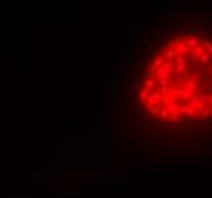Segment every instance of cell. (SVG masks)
Here are the masks:
<instances>
[{
	"label": "cell",
	"instance_id": "obj_1",
	"mask_svg": "<svg viewBox=\"0 0 212 198\" xmlns=\"http://www.w3.org/2000/svg\"><path fill=\"white\" fill-rule=\"evenodd\" d=\"M137 85H139V76L136 75V76L133 78V81L127 82V85H125V94H127V97H128V99H131V97L134 96Z\"/></svg>",
	"mask_w": 212,
	"mask_h": 198
},
{
	"label": "cell",
	"instance_id": "obj_2",
	"mask_svg": "<svg viewBox=\"0 0 212 198\" xmlns=\"http://www.w3.org/2000/svg\"><path fill=\"white\" fill-rule=\"evenodd\" d=\"M182 41L183 43H186L188 44V47H191V49H195L197 46H200V43H201V40L198 38V37H195V35H183L182 37Z\"/></svg>",
	"mask_w": 212,
	"mask_h": 198
},
{
	"label": "cell",
	"instance_id": "obj_3",
	"mask_svg": "<svg viewBox=\"0 0 212 198\" xmlns=\"http://www.w3.org/2000/svg\"><path fill=\"white\" fill-rule=\"evenodd\" d=\"M165 104V110H167L170 114H177V113H180V104L177 102V101H165L163 102Z\"/></svg>",
	"mask_w": 212,
	"mask_h": 198
},
{
	"label": "cell",
	"instance_id": "obj_4",
	"mask_svg": "<svg viewBox=\"0 0 212 198\" xmlns=\"http://www.w3.org/2000/svg\"><path fill=\"white\" fill-rule=\"evenodd\" d=\"M180 113L186 117L188 116V119H191V117H195L197 116V110H194L192 107H189V105H185V104H180Z\"/></svg>",
	"mask_w": 212,
	"mask_h": 198
},
{
	"label": "cell",
	"instance_id": "obj_5",
	"mask_svg": "<svg viewBox=\"0 0 212 198\" xmlns=\"http://www.w3.org/2000/svg\"><path fill=\"white\" fill-rule=\"evenodd\" d=\"M174 51H176V54H177V55H188V54H191V52L194 51V49L188 47V44L182 41L180 44H177V46H176Z\"/></svg>",
	"mask_w": 212,
	"mask_h": 198
},
{
	"label": "cell",
	"instance_id": "obj_6",
	"mask_svg": "<svg viewBox=\"0 0 212 198\" xmlns=\"http://www.w3.org/2000/svg\"><path fill=\"white\" fill-rule=\"evenodd\" d=\"M162 94L160 93H150V97H148V104L153 105V107H160L162 104Z\"/></svg>",
	"mask_w": 212,
	"mask_h": 198
},
{
	"label": "cell",
	"instance_id": "obj_7",
	"mask_svg": "<svg viewBox=\"0 0 212 198\" xmlns=\"http://www.w3.org/2000/svg\"><path fill=\"white\" fill-rule=\"evenodd\" d=\"M131 120H133V122H140V123H145V122L148 120V117L142 114V110H140V108H136V111H134V116L131 117Z\"/></svg>",
	"mask_w": 212,
	"mask_h": 198
},
{
	"label": "cell",
	"instance_id": "obj_8",
	"mask_svg": "<svg viewBox=\"0 0 212 198\" xmlns=\"http://www.w3.org/2000/svg\"><path fill=\"white\" fill-rule=\"evenodd\" d=\"M170 78H171L174 82H177V85H179V87H182V85H183V78H185L183 73H179V72H171V73H170Z\"/></svg>",
	"mask_w": 212,
	"mask_h": 198
},
{
	"label": "cell",
	"instance_id": "obj_9",
	"mask_svg": "<svg viewBox=\"0 0 212 198\" xmlns=\"http://www.w3.org/2000/svg\"><path fill=\"white\" fill-rule=\"evenodd\" d=\"M150 93H151V91H148L145 87L140 88V91H139V102H140V104H148Z\"/></svg>",
	"mask_w": 212,
	"mask_h": 198
},
{
	"label": "cell",
	"instance_id": "obj_10",
	"mask_svg": "<svg viewBox=\"0 0 212 198\" xmlns=\"http://www.w3.org/2000/svg\"><path fill=\"white\" fill-rule=\"evenodd\" d=\"M204 52H206V49H204L201 44H200V46H197V47L194 49V51H192V60H194V61L200 60V58H201V55H203Z\"/></svg>",
	"mask_w": 212,
	"mask_h": 198
},
{
	"label": "cell",
	"instance_id": "obj_11",
	"mask_svg": "<svg viewBox=\"0 0 212 198\" xmlns=\"http://www.w3.org/2000/svg\"><path fill=\"white\" fill-rule=\"evenodd\" d=\"M192 96H194V93H192V91H189V90H186V88H185V91H183V97H182V102H180V104L188 105V104L191 102Z\"/></svg>",
	"mask_w": 212,
	"mask_h": 198
},
{
	"label": "cell",
	"instance_id": "obj_12",
	"mask_svg": "<svg viewBox=\"0 0 212 198\" xmlns=\"http://www.w3.org/2000/svg\"><path fill=\"white\" fill-rule=\"evenodd\" d=\"M154 75H156V79H170V73L162 70V69H157V72Z\"/></svg>",
	"mask_w": 212,
	"mask_h": 198
},
{
	"label": "cell",
	"instance_id": "obj_13",
	"mask_svg": "<svg viewBox=\"0 0 212 198\" xmlns=\"http://www.w3.org/2000/svg\"><path fill=\"white\" fill-rule=\"evenodd\" d=\"M200 82H201V87H203L204 90H212V78L203 76V79H201Z\"/></svg>",
	"mask_w": 212,
	"mask_h": 198
},
{
	"label": "cell",
	"instance_id": "obj_14",
	"mask_svg": "<svg viewBox=\"0 0 212 198\" xmlns=\"http://www.w3.org/2000/svg\"><path fill=\"white\" fill-rule=\"evenodd\" d=\"M200 102H201V110L209 108V93H203V96L200 97Z\"/></svg>",
	"mask_w": 212,
	"mask_h": 198
},
{
	"label": "cell",
	"instance_id": "obj_15",
	"mask_svg": "<svg viewBox=\"0 0 212 198\" xmlns=\"http://www.w3.org/2000/svg\"><path fill=\"white\" fill-rule=\"evenodd\" d=\"M180 64H185V66H188V57L177 55V57H176V60H174V66H180Z\"/></svg>",
	"mask_w": 212,
	"mask_h": 198
},
{
	"label": "cell",
	"instance_id": "obj_16",
	"mask_svg": "<svg viewBox=\"0 0 212 198\" xmlns=\"http://www.w3.org/2000/svg\"><path fill=\"white\" fill-rule=\"evenodd\" d=\"M130 72V63L128 61H124L119 67H117V73H128Z\"/></svg>",
	"mask_w": 212,
	"mask_h": 198
},
{
	"label": "cell",
	"instance_id": "obj_17",
	"mask_svg": "<svg viewBox=\"0 0 212 198\" xmlns=\"http://www.w3.org/2000/svg\"><path fill=\"white\" fill-rule=\"evenodd\" d=\"M171 34H177L176 28H173V26H165V28H163V32H162V37H163V38L168 37V35H171Z\"/></svg>",
	"mask_w": 212,
	"mask_h": 198
},
{
	"label": "cell",
	"instance_id": "obj_18",
	"mask_svg": "<svg viewBox=\"0 0 212 198\" xmlns=\"http://www.w3.org/2000/svg\"><path fill=\"white\" fill-rule=\"evenodd\" d=\"M160 69L165 70V72H168V73H171V72H174V63H171V61H165L163 66H162Z\"/></svg>",
	"mask_w": 212,
	"mask_h": 198
},
{
	"label": "cell",
	"instance_id": "obj_19",
	"mask_svg": "<svg viewBox=\"0 0 212 198\" xmlns=\"http://www.w3.org/2000/svg\"><path fill=\"white\" fill-rule=\"evenodd\" d=\"M176 57H177V54H176L174 49H170V51H167V54H165V60H167V61H171V60L174 61Z\"/></svg>",
	"mask_w": 212,
	"mask_h": 198
},
{
	"label": "cell",
	"instance_id": "obj_20",
	"mask_svg": "<svg viewBox=\"0 0 212 198\" xmlns=\"http://www.w3.org/2000/svg\"><path fill=\"white\" fill-rule=\"evenodd\" d=\"M185 85H186V90H189V91H192V93H195V91H197V84H195V82H192L191 79H188V81L185 82Z\"/></svg>",
	"mask_w": 212,
	"mask_h": 198
},
{
	"label": "cell",
	"instance_id": "obj_21",
	"mask_svg": "<svg viewBox=\"0 0 212 198\" xmlns=\"http://www.w3.org/2000/svg\"><path fill=\"white\" fill-rule=\"evenodd\" d=\"M189 79H191L192 82H195V84H197V82H200V81L203 79V72L200 70V72L194 73V75H191V78H189Z\"/></svg>",
	"mask_w": 212,
	"mask_h": 198
},
{
	"label": "cell",
	"instance_id": "obj_22",
	"mask_svg": "<svg viewBox=\"0 0 212 198\" xmlns=\"http://www.w3.org/2000/svg\"><path fill=\"white\" fill-rule=\"evenodd\" d=\"M148 91H153V88L156 87V79H145V85H144Z\"/></svg>",
	"mask_w": 212,
	"mask_h": 198
},
{
	"label": "cell",
	"instance_id": "obj_23",
	"mask_svg": "<svg viewBox=\"0 0 212 198\" xmlns=\"http://www.w3.org/2000/svg\"><path fill=\"white\" fill-rule=\"evenodd\" d=\"M198 31H200V34H201V37H203V38L212 37V29H206V28L200 26V28H198Z\"/></svg>",
	"mask_w": 212,
	"mask_h": 198
},
{
	"label": "cell",
	"instance_id": "obj_24",
	"mask_svg": "<svg viewBox=\"0 0 212 198\" xmlns=\"http://www.w3.org/2000/svg\"><path fill=\"white\" fill-rule=\"evenodd\" d=\"M150 54H151V57H157V49L154 44H151L150 47L145 49V55H150Z\"/></svg>",
	"mask_w": 212,
	"mask_h": 198
},
{
	"label": "cell",
	"instance_id": "obj_25",
	"mask_svg": "<svg viewBox=\"0 0 212 198\" xmlns=\"http://www.w3.org/2000/svg\"><path fill=\"white\" fill-rule=\"evenodd\" d=\"M157 116H159V119H160V120L167 122V120H168V117H170V113H168L167 110H165V108H162V110L159 111V114H157Z\"/></svg>",
	"mask_w": 212,
	"mask_h": 198
},
{
	"label": "cell",
	"instance_id": "obj_26",
	"mask_svg": "<svg viewBox=\"0 0 212 198\" xmlns=\"http://www.w3.org/2000/svg\"><path fill=\"white\" fill-rule=\"evenodd\" d=\"M179 114V113H177ZM177 114H170L168 120L165 122V125H176V122H177Z\"/></svg>",
	"mask_w": 212,
	"mask_h": 198
},
{
	"label": "cell",
	"instance_id": "obj_27",
	"mask_svg": "<svg viewBox=\"0 0 212 198\" xmlns=\"http://www.w3.org/2000/svg\"><path fill=\"white\" fill-rule=\"evenodd\" d=\"M134 70H136V75H137V76L142 75V63H140V61H136V63H134Z\"/></svg>",
	"mask_w": 212,
	"mask_h": 198
},
{
	"label": "cell",
	"instance_id": "obj_28",
	"mask_svg": "<svg viewBox=\"0 0 212 198\" xmlns=\"http://www.w3.org/2000/svg\"><path fill=\"white\" fill-rule=\"evenodd\" d=\"M210 58H212V57H210V54H209V52L206 51V52H204V54L201 55V58H200V61H201V64H207Z\"/></svg>",
	"mask_w": 212,
	"mask_h": 198
},
{
	"label": "cell",
	"instance_id": "obj_29",
	"mask_svg": "<svg viewBox=\"0 0 212 198\" xmlns=\"http://www.w3.org/2000/svg\"><path fill=\"white\" fill-rule=\"evenodd\" d=\"M156 84H159L160 88L162 87H170V79H156Z\"/></svg>",
	"mask_w": 212,
	"mask_h": 198
},
{
	"label": "cell",
	"instance_id": "obj_30",
	"mask_svg": "<svg viewBox=\"0 0 212 198\" xmlns=\"http://www.w3.org/2000/svg\"><path fill=\"white\" fill-rule=\"evenodd\" d=\"M200 114L203 116V119H210V108H203Z\"/></svg>",
	"mask_w": 212,
	"mask_h": 198
},
{
	"label": "cell",
	"instance_id": "obj_31",
	"mask_svg": "<svg viewBox=\"0 0 212 198\" xmlns=\"http://www.w3.org/2000/svg\"><path fill=\"white\" fill-rule=\"evenodd\" d=\"M197 72H200V64L198 63H194L192 67H191V70H189V73H192V75H194V73H197Z\"/></svg>",
	"mask_w": 212,
	"mask_h": 198
},
{
	"label": "cell",
	"instance_id": "obj_32",
	"mask_svg": "<svg viewBox=\"0 0 212 198\" xmlns=\"http://www.w3.org/2000/svg\"><path fill=\"white\" fill-rule=\"evenodd\" d=\"M160 110H162V107H153V108L148 111V114H150V116H156V114H159Z\"/></svg>",
	"mask_w": 212,
	"mask_h": 198
},
{
	"label": "cell",
	"instance_id": "obj_33",
	"mask_svg": "<svg viewBox=\"0 0 212 198\" xmlns=\"http://www.w3.org/2000/svg\"><path fill=\"white\" fill-rule=\"evenodd\" d=\"M183 122H185V116H183L182 113H179V114H177V122H176V125H177V127H180Z\"/></svg>",
	"mask_w": 212,
	"mask_h": 198
},
{
	"label": "cell",
	"instance_id": "obj_34",
	"mask_svg": "<svg viewBox=\"0 0 212 198\" xmlns=\"http://www.w3.org/2000/svg\"><path fill=\"white\" fill-rule=\"evenodd\" d=\"M185 29H186V23H179V26L176 28L177 32H182V31H185Z\"/></svg>",
	"mask_w": 212,
	"mask_h": 198
},
{
	"label": "cell",
	"instance_id": "obj_35",
	"mask_svg": "<svg viewBox=\"0 0 212 198\" xmlns=\"http://www.w3.org/2000/svg\"><path fill=\"white\" fill-rule=\"evenodd\" d=\"M139 28H140L139 24H131V26H130V29H131V34H134V32H136L134 29H139Z\"/></svg>",
	"mask_w": 212,
	"mask_h": 198
},
{
	"label": "cell",
	"instance_id": "obj_36",
	"mask_svg": "<svg viewBox=\"0 0 212 198\" xmlns=\"http://www.w3.org/2000/svg\"><path fill=\"white\" fill-rule=\"evenodd\" d=\"M204 69H206V70H212V58L209 60V63L206 64V67H204Z\"/></svg>",
	"mask_w": 212,
	"mask_h": 198
},
{
	"label": "cell",
	"instance_id": "obj_37",
	"mask_svg": "<svg viewBox=\"0 0 212 198\" xmlns=\"http://www.w3.org/2000/svg\"><path fill=\"white\" fill-rule=\"evenodd\" d=\"M195 119H197V120H204V119H203V116L200 114V111L197 113V116H195Z\"/></svg>",
	"mask_w": 212,
	"mask_h": 198
},
{
	"label": "cell",
	"instance_id": "obj_38",
	"mask_svg": "<svg viewBox=\"0 0 212 198\" xmlns=\"http://www.w3.org/2000/svg\"><path fill=\"white\" fill-rule=\"evenodd\" d=\"M209 107H212V91L209 93Z\"/></svg>",
	"mask_w": 212,
	"mask_h": 198
},
{
	"label": "cell",
	"instance_id": "obj_39",
	"mask_svg": "<svg viewBox=\"0 0 212 198\" xmlns=\"http://www.w3.org/2000/svg\"><path fill=\"white\" fill-rule=\"evenodd\" d=\"M207 52H209V54H210V55H212V44H210V46H209V47H207Z\"/></svg>",
	"mask_w": 212,
	"mask_h": 198
},
{
	"label": "cell",
	"instance_id": "obj_40",
	"mask_svg": "<svg viewBox=\"0 0 212 198\" xmlns=\"http://www.w3.org/2000/svg\"><path fill=\"white\" fill-rule=\"evenodd\" d=\"M209 125H210V127H212V117H210V119H209Z\"/></svg>",
	"mask_w": 212,
	"mask_h": 198
}]
</instances>
